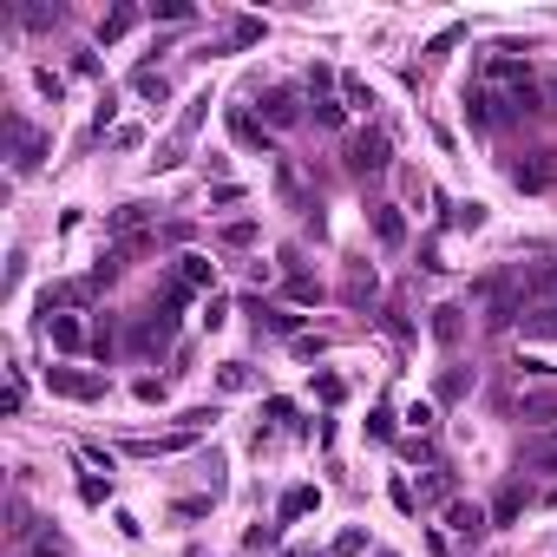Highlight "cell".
I'll return each instance as SVG.
<instances>
[{
  "mask_svg": "<svg viewBox=\"0 0 557 557\" xmlns=\"http://www.w3.org/2000/svg\"><path fill=\"white\" fill-rule=\"evenodd\" d=\"M249 243H256V223H223V249H249Z\"/></svg>",
  "mask_w": 557,
  "mask_h": 557,
  "instance_id": "cell-30",
  "label": "cell"
},
{
  "mask_svg": "<svg viewBox=\"0 0 557 557\" xmlns=\"http://www.w3.org/2000/svg\"><path fill=\"white\" fill-rule=\"evenodd\" d=\"M524 334H532V341H557V302H538V309L524 315Z\"/></svg>",
  "mask_w": 557,
  "mask_h": 557,
  "instance_id": "cell-20",
  "label": "cell"
},
{
  "mask_svg": "<svg viewBox=\"0 0 557 557\" xmlns=\"http://www.w3.org/2000/svg\"><path fill=\"white\" fill-rule=\"evenodd\" d=\"M216 387H223V394H249V387H256V368H249V360H223Z\"/></svg>",
  "mask_w": 557,
  "mask_h": 557,
  "instance_id": "cell-18",
  "label": "cell"
},
{
  "mask_svg": "<svg viewBox=\"0 0 557 557\" xmlns=\"http://www.w3.org/2000/svg\"><path fill=\"white\" fill-rule=\"evenodd\" d=\"M210 204H216V210H230V204H243V184H216V190H210Z\"/></svg>",
  "mask_w": 557,
  "mask_h": 557,
  "instance_id": "cell-44",
  "label": "cell"
},
{
  "mask_svg": "<svg viewBox=\"0 0 557 557\" xmlns=\"http://www.w3.org/2000/svg\"><path fill=\"white\" fill-rule=\"evenodd\" d=\"M446 223H453V230H485V204H479V197H472V204H453V216H446Z\"/></svg>",
  "mask_w": 557,
  "mask_h": 557,
  "instance_id": "cell-25",
  "label": "cell"
},
{
  "mask_svg": "<svg viewBox=\"0 0 557 557\" xmlns=\"http://www.w3.org/2000/svg\"><path fill=\"white\" fill-rule=\"evenodd\" d=\"M178 289H216V263L197 256V249H190V256H178Z\"/></svg>",
  "mask_w": 557,
  "mask_h": 557,
  "instance_id": "cell-10",
  "label": "cell"
},
{
  "mask_svg": "<svg viewBox=\"0 0 557 557\" xmlns=\"http://www.w3.org/2000/svg\"><path fill=\"white\" fill-rule=\"evenodd\" d=\"M518 459L532 466V472H557V433H532L518 446Z\"/></svg>",
  "mask_w": 557,
  "mask_h": 557,
  "instance_id": "cell-11",
  "label": "cell"
},
{
  "mask_svg": "<svg viewBox=\"0 0 557 557\" xmlns=\"http://www.w3.org/2000/svg\"><path fill=\"white\" fill-rule=\"evenodd\" d=\"M380 557H394V551H380Z\"/></svg>",
  "mask_w": 557,
  "mask_h": 557,
  "instance_id": "cell-50",
  "label": "cell"
},
{
  "mask_svg": "<svg viewBox=\"0 0 557 557\" xmlns=\"http://www.w3.org/2000/svg\"><path fill=\"white\" fill-rule=\"evenodd\" d=\"M151 14H158V20H190V7H184V0H158Z\"/></svg>",
  "mask_w": 557,
  "mask_h": 557,
  "instance_id": "cell-47",
  "label": "cell"
},
{
  "mask_svg": "<svg viewBox=\"0 0 557 557\" xmlns=\"http://www.w3.org/2000/svg\"><path fill=\"white\" fill-rule=\"evenodd\" d=\"M263 40V20H236L230 26V46H256Z\"/></svg>",
  "mask_w": 557,
  "mask_h": 557,
  "instance_id": "cell-38",
  "label": "cell"
},
{
  "mask_svg": "<svg viewBox=\"0 0 557 557\" xmlns=\"http://www.w3.org/2000/svg\"><path fill=\"white\" fill-rule=\"evenodd\" d=\"M466 40V26H439V34H433V46H427V60H446V53H453Z\"/></svg>",
  "mask_w": 557,
  "mask_h": 557,
  "instance_id": "cell-31",
  "label": "cell"
},
{
  "mask_svg": "<svg viewBox=\"0 0 557 557\" xmlns=\"http://www.w3.org/2000/svg\"><path fill=\"white\" fill-rule=\"evenodd\" d=\"M46 387L60 400H105V374H86V368H46Z\"/></svg>",
  "mask_w": 557,
  "mask_h": 557,
  "instance_id": "cell-3",
  "label": "cell"
},
{
  "mask_svg": "<svg viewBox=\"0 0 557 557\" xmlns=\"http://www.w3.org/2000/svg\"><path fill=\"white\" fill-rule=\"evenodd\" d=\"M7 138H14V171L26 178V171H34V164L46 158V138L26 125V119H7Z\"/></svg>",
  "mask_w": 557,
  "mask_h": 557,
  "instance_id": "cell-6",
  "label": "cell"
},
{
  "mask_svg": "<svg viewBox=\"0 0 557 557\" xmlns=\"http://www.w3.org/2000/svg\"><path fill=\"white\" fill-rule=\"evenodd\" d=\"M427 328H433V341H439V348H453L459 334H466V322H459L453 302H446V309H433V322H427Z\"/></svg>",
  "mask_w": 557,
  "mask_h": 557,
  "instance_id": "cell-19",
  "label": "cell"
},
{
  "mask_svg": "<svg viewBox=\"0 0 557 557\" xmlns=\"http://www.w3.org/2000/svg\"><path fill=\"white\" fill-rule=\"evenodd\" d=\"M328 86H334V72H328V66H309V92L328 99Z\"/></svg>",
  "mask_w": 557,
  "mask_h": 557,
  "instance_id": "cell-46",
  "label": "cell"
},
{
  "mask_svg": "<svg viewBox=\"0 0 557 557\" xmlns=\"http://www.w3.org/2000/svg\"><path fill=\"white\" fill-rule=\"evenodd\" d=\"M315 400H322V407H341V400H348V380H341V374H315Z\"/></svg>",
  "mask_w": 557,
  "mask_h": 557,
  "instance_id": "cell-26",
  "label": "cell"
},
{
  "mask_svg": "<svg viewBox=\"0 0 557 557\" xmlns=\"http://www.w3.org/2000/svg\"><path fill=\"white\" fill-rule=\"evenodd\" d=\"M223 322H230V302L210 295V302H204V328H223Z\"/></svg>",
  "mask_w": 557,
  "mask_h": 557,
  "instance_id": "cell-43",
  "label": "cell"
},
{
  "mask_svg": "<svg viewBox=\"0 0 557 557\" xmlns=\"http://www.w3.org/2000/svg\"><path fill=\"white\" fill-rule=\"evenodd\" d=\"M479 86L505 92V99H538L532 92V60H512V53H492V60L479 66Z\"/></svg>",
  "mask_w": 557,
  "mask_h": 557,
  "instance_id": "cell-1",
  "label": "cell"
},
{
  "mask_svg": "<svg viewBox=\"0 0 557 557\" xmlns=\"http://www.w3.org/2000/svg\"><path fill=\"white\" fill-rule=\"evenodd\" d=\"M446 524H453V532H459V538H479V532H485V524H492V518H485L479 505H466V498H453V505H446Z\"/></svg>",
  "mask_w": 557,
  "mask_h": 557,
  "instance_id": "cell-13",
  "label": "cell"
},
{
  "mask_svg": "<svg viewBox=\"0 0 557 557\" xmlns=\"http://www.w3.org/2000/svg\"><path fill=\"white\" fill-rule=\"evenodd\" d=\"M518 512H524V498H518V492H505V498H498V505H492V518H498V524H512Z\"/></svg>",
  "mask_w": 557,
  "mask_h": 557,
  "instance_id": "cell-42",
  "label": "cell"
},
{
  "mask_svg": "<svg viewBox=\"0 0 557 557\" xmlns=\"http://www.w3.org/2000/svg\"><path fill=\"white\" fill-rule=\"evenodd\" d=\"M387 164H394V145H387L380 125H368V131L348 138V171H387Z\"/></svg>",
  "mask_w": 557,
  "mask_h": 557,
  "instance_id": "cell-2",
  "label": "cell"
},
{
  "mask_svg": "<svg viewBox=\"0 0 557 557\" xmlns=\"http://www.w3.org/2000/svg\"><path fill=\"white\" fill-rule=\"evenodd\" d=\"M131 26H138V7H131V0H119V7H111V14L99 20V46H119V40L131 34Z\"/></svg>",
  "mask_w": 557,
  "mask_h": 557,
  "instance_id": "cell-12",
  "label": "cell"
},
{
  "mask_svg": "<svg viewBox=\"0 0 557 557\" xmlns=\"http://www.w3.org/2000/svg\"><path fill=\"white\" fill-rule=\"evenodd\" d=\"M315 505H322V492H315V485H289V492H283V505H275V524H295V518H309Z\"/></svg>",
  "mask_w": 557,
  "mask_h": 557,
  "instance_id": "cell-9",
  "label": "cell"
},
{
  "mask_svg": "<svg viewBox=\"0 0 557 557\" xmlns=\"http://www.w3.org/2000/svg\"><path fill=\"white\" fill-rule=\"evenodd\" d=\"M275 544H283V524H249V532H243V551H249V557H263V551H275Z\"/></svg>",
  "mask_w": 557,
  "mask_h": 557,
  "instance_id": "cell-22",
  "label": "cell"
},
{
  "mask_svg": "<svg viewBox=\"0 0 557 557\" xmlns=\"http://www.w3.org/2000/svg\"><path fill=\"white\" fill-rule=\"evenodd\" d=\"M433 394H439V400H459V394H466V374H459V368H446V374H439V387H433Z\"/></svg>",
  "mask_w": 557,
  "mask_h": 557,
  "instance_id": "cell-37",
  "label": "cell"
},
{
  "mask_svg": "<svg viewBox=\"0 0 557 557\" xmlns=\"http://www.w3.org/2000/svg\"><path fill=\"white\" fill-rule=\"evenodd\" d=\"M289 348H295V354H302V360H315V354H322V348H328V341H322V334H295V341H289Z\"/></svg>",
  "mask_w": 557,
  "mask_h": 557,
  "instance_id": "cell-45",
  "label": "cell"
},
{
  "mask_svg": "<svg viewBox=\"0 0 557 557\" xmlns=\"http://www.w3.org/2000/svg\"><path fill=\"white\" fill-rule=\"evenodd\" d=\"M374 289H380V283H374V269H368V263H354V269H348V302H374Z\"/></svg>",
  "mask_w": 557,
  "mask_h": 557,
  "instance_id": "cell-23",
  "label": "cell"
},
{
  "mask_svg": "<svg viewBox=\"0 0 557 557\" xmlns=\"http://www.w3.org/2000/svg\"><path fill=\"white\" fill-rule=\"evenodd\" d=\"M79 498H86V505L99 512L105 498H111V479H99V472H86V479H79Z\"/></svg>",
  "mask_w": 557,
  "mask_h": 557,
  "instance_id": "cell-29",
  "label": "cell"
},
{
  "mask_svg": "<svg viewBox=\"0 0 557 557\" xmlns=\"http://www.w3.org/2000/svg\"><path fill=\"white\" fill-rule=\"evenodd\" d=\"M544 158H551V151H538V164H512V184H518V190H551L557 171H551Z\"/></svg>",
  "mask_w": 557,
  "mask_h": 557,
  "instance_id": "cell-17",
  "label": "cell"
},
{
  "mask_svg": "<svg viewBox=\"0 0 557 557\" xmlns=\"http://www.w3.org/2000/svg\"><path fill=\"white\" fill-rule=\"evenodd\" d=\"M131 92L145 99V105H164V99H171V79L151 72V66H138V72H131Z\"/></svg>",
  "mask_w": 557,
  "mask_h": 557,
  "instance_id": "cell-15",
  "label": "cell"
},
{
  "mask_svg": "<svg viewBox=\"0 0 557 557\" xmlns=\"http://www.w3.org/2000/svg\"><path fill=\"white\" fill-rule=\"evenodd\" d=\"M34 86H40V99H53V105H60V99H66V79H60V72H53V66H40V72H34Z\"/></svg>",
  "mask_w": 557,
  "mask_h": 557,
  "instance_id": "cell-32",
  "label": "cell"
},
{
  "mask_svg": "<svg viewBox=\"0 0 557 557\" xmlns=\"http://www.w3.org/2000/svg\"><path fill=\"white\" fill-rule=\"evenodd\" d=\"M368 433H374V439H394V413L374 407V413H368Z\"/></svg>",
  "mask_w": 557,
  "mask_h": 557,
  "instance_id": "cell-41",
  "label": "cell"
},
{
  "mask_svg": "<svg viewBox=\"0 0 557 557\" xmlns=\"http://www.w3.org/2000/svg\"><path fill=\"white\" fill-rule=\"evenodd\" d=\"M40 322H46V341L60 348V354L92 348V334H86V322H79V315H40Z\"/></svg>",
  "mask_w": 557,
  "mask_h": 557,
  "instance_id": "cell-8",
  "label": "cell"
},
{
  "mask_svg": "<svg viewBox=\"0 0 557 557\" xmlns=\"http://www.w3.org/2000/svg\"><path fill=\"white\" fill-rule=\"evenodd\" d=\"M289 295L295 302H322V283H315V275H302V269H289Z\"/></svg>",
  "mask_w": 557,
  "mask_h": 557,
  "instance_id": "cell-34",
  "label": "cell"
},
{
  "mask_svg": "<svg viewBox=\"0 0 557 557\" xmlns=\"http://www.w3.org/2000/svg\"><path fill=\"white\" fill-rule=\"evenodd\" d=\"M360 551H368V532H360V524H348V532L334 538V557H360Z\"/></svg>",
  "mask_w": 557,
  "mask_h": 557,
  "instance_id": "cell-35",
  "label": "cell"
},
{
  "mask_svg": "<svg viewBox=\"0 0 557 557\" xmlns=\"http://www.w3.org/2000/svg\"><path fill=\"white\" fill-rule=\"evenodd\" d=\"M105 230H111V236H125V243H131L138 230H145V204H125V210H111V216H105Z\"/></svg>",
  "mask_w": 557,
  "mask_h": 557,
  "instance_id": "cell-21",
  "label": "cell"
},
{
  "mask_svg": "<svg viewBox=\"0 0 557 557\" xmlns=\"http://www.w3.org/2000/svg\"><path fill=\"white\" fill-rule=\"evenodd\" d=\"M341 119H348L341 99H315V125H341Z\"/></svg>",
  "mask_w": 557,
  "mask_h": 557,
  "instance_id": "cell-39",
  "label": "cell"
},
{
  "mask_svg": "<svg viewBox=\"0 0 557 557\" xmlns=\"http://www.w3.org/2000/svg\"><path fill=\"white\" fill-rule=\"evenodd\" d=\"M184 446H197V433H190V427L158 433V439H125V453L131 459H171V453H184Z\"/></svg>",
  "mask_w": 557,
  "mask_h": 557,
  "instance_id": "cell-7",
  "label": "cell"
},
{
  "mask_svg": "<svg viewBox=\"0 0 557 557\" xmlns=\"http://www.w3.org/2000/svg\"><path fill=\"white\" fill-rule=\"evenodd\" d=\"M387 498H394V512H407V518H420V492H413L407 479H394V485H387Z\"/></svg>",
  "mask_w": 557,
  "mask_h": 557,
  "instance_id": "cell-28",
  "label": "cell"
},
{
  "mask_svg": "<svg viewBox=\"0 0 557 557\" xmlns=\"http://www.w3.org/2000/svg\"><path fill=\"white\" fill-rule=\"evenodd\" d=\"M341 105H354V111H374V86H368V79H341Z\"/></svg>",
  "mask_w": 557,
  "mask_h": 557,
  "instance_id": "cell-24",
  "label": "cell"
},
{
  "mask_svg": "<svg viewBox=\"0 0 557 557\" xmlns=\"http://www.w3.org/2000/svg\"><path fill=\"white\" fill-rule=\"evenodd\" d=\"M86 295H92V283H53V289L40 295V315H53V309H79Z\"/></svg>",
  "mask_w": 557,
  "mask_h": 557,
  "instance_id": "cell-14",
  "label": "cell"
},
{
  "mask_svg": "<svg viewBox=\"0 0 557 557\" xmlns=\"http://www.w3.org/2000/svg\"><path fill=\"white\" fill-rule=\"evenodd\" d=\"M532 289H538V295H551V302H557V263H551V269H538V283H532Z\"/></svg>",
  "mask_w": 557,
  "mask_h": 557,
  "instance_id": "cell-48",
  "label": "cell"
},
{
  "mask_svg": "<svg viewBox=\"0 0 557 557\" xmlns=\"http://www.w3.org/2000/svg\"><path fill=\"white\" fill-rule=\"evenodd\" d=\"M433 420H439V413H433V400H413V407H407V427L420 433V439L433 433Z\"/></svg>",
  "mask_w": 557,
  "mask_h": 557,
  "instance_id": "cell-33",
  "label": "cell"
},
{
  "mask_svg": "<svg viewBox=\"0 0 557 557\" xmlns=\"http://www.w3.org/2000/svg\"><path fill=\"white\" fill-rule=\"evenodd\" d=\"M374 236H380L387 249H400V243H407V216H400L394 204H380V210H374Z\"/></svg>",
  "mask_w": 557,
  "mask_h": 557,
  "instance_id": "cell-16",
  "label": "cell"
},
{
  "mask_svg": "<svg viewBox=\"0 0 557 557\" xmlns=\"http://www.w3.org/2000/svg\"><path fill=\"white\" fill-rule=\"evenodd\" d=\"M40 557H60V551H53V544H40Z\"/></svg>",
  "mask_w": 557,
  "mask_h": 557,
  "instance_id": "cell-49",
  "label": "cell"
},
{
  "mask_svg": "<svg viewBox=\"0 0 557 557\" xmlns=\"http://www.w3.org/2000/svg\"><path fill=\"white\" fill-rule=\"evenodd\" d=\"M420 505H453V472H433L427 492H420Z\"/></svg>",
  "mask_w": 557,
  "mask_h": 557,
  "instance_id": "cell-27",
  "label": "cell"
},
{
  "mask_svg": "<svg viewBox=\"0 0 557 557\" xmlns=\"http://www.w3.org/2000/svg\"><path fill=\"white\" fill-rule=\"evenodd\" d=\"M223 119H230V131H236V145H249V151H275V131L256 119V111H249V105H223Z\"/></svg>",
  "mask_w": 557,
  "mask_h": 557,
  "instance_id": "cell-4",
  "label": "cell"
},
{
  "mask_svg": "<svg viewBox=\"0 0 557 557\" xmlns=\"http://www.w3.org/2000/svg\"><path fill=\"white\" fill-rule=\"evenodd\" d=\"M131 394L145 400V407H164V380H158V374H138V387H131Z\"/></svg>",
  "mask_w": 557,
  "mask_h": 557,
  "instance_id": "cell-36",
  "label": "cell"
},
{
  "mask_svg": "<svg viewBox=\"0 0 557 557\" xmlns=\"http://www.w3.org/2000/svg\"><path fill=\"white\" fill-rule=\"evenodd\" d=\"M20 407H26V374L14 368V374H7V413H20Z\"/></svg>",
  "mask_w": 557,
  "mask_h": 557,
  "instance_id": "cell-40",
  "label": "cell"
},
{
  "mask_svg": "<svg viewBox=\"0 0 557 557\" xmlns=\"http://www.w3.org/2000/svg\"><path fill=\"white\" fill-rule=\"evenodd\" d=\"M263 125H269V131L302 125V92H295V86H269V92H263Z\"/></svg>",
  "mask_w": 557,
  "mask_h": 557,
  "instance_id": "cell-5",
  "label": "cell"
}]
</instances>
